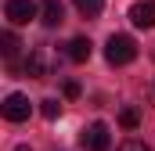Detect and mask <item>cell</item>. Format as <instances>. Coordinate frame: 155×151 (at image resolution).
<instances>
[{"label": "cell", "instance_id": "4", "mask_svg": "<svg viewBox=\"0 0 155 151\" xmlns=\"http://www.w3.org/2000/svg\"><path fill=\"white\" fill-rule=\"evenodd\" d=\"M4 14H7L11 25H29V22L36 18V4H33V0H7Z\"/></svg>", "mask_w": 155, "mask_h": 151}, {"label": "cell", "instance_id": "2", "mask_svg": "<svg viewBox=\"0 0 155 151\" xmlns=\"http://www.w3.org/2000/svg\"><path fill=\"white\" fill-rule=\"evenodd\" d=\"M79 144H83L87 151H108V144H112V137H108V126H105V122H90V126L83 130Z\"/></svg>", "mask_w": 155, "mask_h": 151}, {"label": "cell", "instance_id": "1", "mask_svg": "<svg viewBox=\"0 0 155 151\" xmlns=\"http://www.w3.org/2000/svg\"><path fill=\"white\" fill-rule=\"evenodd\" d=\"M105 58H108V65H130V61L137 58V43H134V36H123V33L108 36V43H105Z\"/></svg>", "mask_w": 155, "mask_h": 151}, {"label": "cell", "instance_id": "8", "mask_svg": "<svg viewBox=\"0 0 155 151\" xmlns=\"http://www.w3.org/2000/svg\"><path fill=\"white\" fill-rule=\"evenodd\" d=\"M61 18H65V7H61V0H43L40 4V22L43 25H61Z\"/></svg>", "mask_w": 155, "mask_h": 151}, {"label": "cell", "instance_id": "3", "mask_svg": "<svg viewBox=\"0 0 155 151\" xmlns=\"http://www.w3.org/2000/svg\"><path fill=\"white\" fill-rule=\"evenodd\" d=\"M29 112H33V104H29L25 94H7V97H4V119H7V122H25Z\"/></svg>", "mask_w": 155, "mask_h": 151}, {"label": "cell", "instance_id": "7", "mask_svg": "<svg viewBox=\"0 0 155 151\" xmlns=\"http://www.w3.org/2000/svg\"><path fill=\"white\" fill-rule=\"evenodd\" d=\"M90 54H94V43H90L87 36H76V40H69V47H65V58H69V61H76V65L90 61Z\"/></svg>", "mask_w": 155, "mask_h": 151}, {"label": "cell", "instance_id": "6", "mask_svg": "<svg viewBox=\"0 0 155 151\" xmlns=\"http://www.w3.org/2000/svg\"><path fill=\"white\" fill-rule=\"evenodd\" d=\"M25 72L33 76V79H47V76H51V58H47V47H36V50L29 54Z\"/></svg>", "mask_w": 155, "mask_h": 151}, {"label": "cell", "instance_id": "10", "mask_svg": "<svg viewBox=\"0 0 155 151\" xmlns=\"http://www.w3.org/2000/svg\"><path fill=\"white\" fill-rule=\"evenodd\" d=\"M119 122H123V130H137V126H141V112H137L134 104H126V108L119 112Z\"/></svg>", "mask_w": 155, "mask_h": 151}, {"label": "cell", "instance_id": "5", "mask_svg": "<svg viewBox=\"0 0 155 151\" xmlns=\"http://www.w3.org/2000/svg\"><path fill=\"white\" fill-rule=\"evenodd\" d=\"M130 22L137 29H155V0H141L130 7Z\"/></svg>", "mask_w": 155, "mask_h": 151}, {"label": "cell", "instance_id": "16", "mask_svg": "<svg viewBox=\"0 0 155 151\" xmlns=\"http://www.w3.org/2000/svg\"><path fill=\"white\" fill-rule=\"evenodd\" d=\"M152 58H155V50H152Z\"/></svg>", "mask_w": 155, "mask_h": 151}, {"label": "cell", "instance_id": "14", "mask_svg": "<svg viewBox=\"0 0 155 151\" xmlns=\"http://www.w3.org/2000/svg\"><path fill=\"white\" fill-rule=\"evenodd\" d=\"M65 97H79V83H72V79L65 83Z\"/></svg>", "mask_w": 155, "mask_h": 151}, {"label": "cell", "instance_id": "9", "mask_svg": "<svg viewBox=\"0 0 155 151\" xmlns=\"http://www.w3.org/2000/svg\"><path fill=\"white\" fill-rule=\"evenodd\" d=\"M72 4H76V11L83 18H97V14L105 11V0H72Z\"/></svg>", "mask_w": 155, "mask_h": 151}, {"label": "cell", "instance_id": "15", "mask_svg": "<svg viewBox=\"0 0 155 151\" xmlns=\"http://www.w3.org/2000/svg\"><path fill=\"white\" fill-rule=\"evenodd\" d=\"M15 151H29V148H25V144H18V148H15Z\"/></svg>", "mask_w": 155, "mask_h": 151}, {"label": "cell", "instance_id": "12", "mask_svg": "<svg viewBox=\"0 0 155 151\" xmlns=\"http://www.w3.org/2000/svg\"><path fill=\"white\" fill-rule=\"evenodd\" d=\"M40 112H43V119H58L61 115V101L47 97V101H40Z\"/></svg>", "mask_w": 155, "mask_h": 151}, {"label": "cell", "instance_id": "13", "mask_svg": "<svg viewBox=\"0 0 155 151\" xmlns=\"http://www.w3.org/2000/svg\"><path fill=\"white\" fill-rule=\"evenodd\" d=\"M119 151H152V148H148V144H141V140H123Z\"/></svg>", "mask_w": 155, "mask_h": 151}, {"label": "cell", "instance_id": "11", "mask_svg": "<svg viewBox=\"0 0 155 151\" xmlns=\"http://www.w3.org/2000/svg\"><path fill=\"white\" fill-rule=\"evenodd\" d=\"M0 43H4V58H7V61H15V54H18V47H22V43H18V36L7 29V33L0 36Z\"/></svg>", "mask_w": 155, "mask_h": 151}]
</instances>
